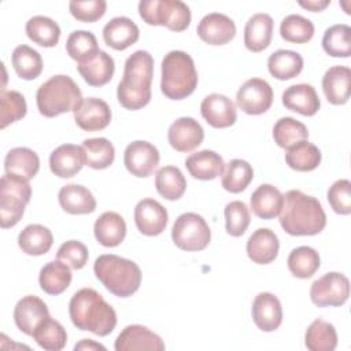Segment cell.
<instances>
[{
    "mask_svg": "<svg viewBox=\"0 0 351 351\" xmlns=\"http://www.w3.org/2000/svg\"><path fill=\"white\" fill-rule=\"evenodd\" d=\"M287 265L292 276L298 278H310L319 269L321 259L313 247L300 245L289 252Z\"/></svg>",
    "mask_w": 351,
    "mask_h": 351,
    "instance_id": "7bdbcfd3",
    "label": "cell"
},
{
    "mask_svg": "<svg viewBox=\"0 0 351 351\" xmlns=\"http://www.w3.org/2000/svg\"><path fill=\"white\" fill-rule=\"evenodd\" d=\"M95 237L103 247H117L126 236V222L115 211L103 213L93 225Z\"/></svg>",
    "mask_w": 351,
    "mask_h": 351,
    "instance_id": "4dcf8cb0",
    "label": "cell"
},
{
    "mask_svg": "<svg viewBox=\"0 0 351 351\" xmlns=\"http://www.w3.org/2000/svg\"><path fill=\"white\" fill-rule=\"evenodd\" d=\"M267 69L277 80H291L300 74L303 69V58L296 51L278 49L269 56Z\"/></svg>",
    "mask_w": 351,
    "mask_h": 351,
    "instance_id": "e575fe53",
    "label": "cell"
},
{
    "mask_svg": "<svg viewBox=\"0 0 351 351\" xmlns=\"http://www.w3.org/2000/svg\"><path fill=\"white\" fill-rule=\"evenodd\" d=\"M285 108L299 112L304 117H313L321 107L315 88L310 84H295L288 86L281 96Z\"/></svg>",
    "mask_w": 351,
    "mask_h": 351,
    "instance_id": "7402d4cb",
    "label": "cell"
},
{
    "mask_svg": "<svg viewBox=\"0 0 351 351\" xmlns=\"http://www.w3.org/2000/svg\"><path fill=\"white\" fill-rule=\"evenodd\" d=\"M165 347L166 346L160 336L149 330L147 326L137 324L125 326L114 344L117 351H163Z\"/></svg>",
    "mask_w": 351,
    "mask_h": 351,
    "instance_id": "e0dca14e",
    "label": "cell"
},
{
    "mask_svg": "<svg viewBox=\"0 0 351 351\" xmlns=\"http://www.w3.org/2000/svg\"><path fill=\"white\" fill-rule=\"evenodd\" d=\"M251 314L254 324L262 332H273L282 322L281 302L271 292H261L255 296Z\"/></svg>",
    "mask_w": 351,
    "mask_h": 351,
    "instance_id": "ffe728a7",
    "label": "cell"
},
{
    "mask_svg": "<svg viewBox=\"0 0 351 351\" xmlns=\"http://www.w3.org/2000/svg\"><path fill=\"white\" fill-rule=\"evenodd\" d=\"M273 138L278 147L288 149L296 143L307 140L308 130L306 125L302 123L300 121L292 117H282L274 123Z\"/></svg>",
    "mask_w": 351,
    "mask_h": 351,
    "instance_id": "bcb514c9",
    "label": "cell"
},
{
    "mask_svg": "<svg viewBox=\"0 0 351 351\" xmlns=\"http://www.w3.org/2000/svg\"><path fill=\"white\" fill-rule=\"evenodd\" d=\"M74 350L75 351L77 350H88V351H90V350H106V347L101 346L100 343L93 341L92 339H82L80 343H77L74 346Z\"/></svg>",
    "mask_w": 351,
    "mask_h": 351,
    "instance_id": "9f6ffc18",
    "label": "cell"
},
{
    "mask_svg": "<svg viewBox=\"0 0 351 351\" xmlns=\"http://www.w3.org/2000/svg\"><path fill=\"white\" fill-rule=\"evenodd\" d=\"M73 114L77 126L85 132L103 130L110 125L112 117L110 106L99 97L82 99Z\"/></svg>",
    "mask_w": 351,
    "mask_h": 351,
    "instance_id": "5bb4252c",
    "label": "cell"
},
{
    "mask_svg": "<svg viewBox=\"0 0 351 351\" xmlns=\"http://www.w3.org/2000/svg\"><path fill=\"white\" fill-rule=\"evenodd\" d=\"M47 317H49L47 303L34 295L23 296L14 307V322L16 328L27 336H32Z\"/></svg>",
    "mask_w": 351,
    "mask_h": 351,
    "instance_id": "ac0fdd59",
    "label": "cell"
},
{
    "mask_svg": "<svg viewBox=\"0 0 351 351\" xmlns=\"http://www.w3.org/2000/svg\"><path fill=\"white\" fill-rule=\"evenodd\" d=\"M93 271L97 280L118 298L132 296L141 284V270L138 265L130 259L103 254L96 258Z\"/></svg>",
    "mask_w": 351,
    "mask_h": 351,
    "instance_id": "277c9868",
    "label": "cell"
},
{
    "mask_svg": "<svg viewBox=\"0 0 351 351\" xmlns=\"http://www.w3.org/2000/svg\"><path fill=\"white\" fill-rule=\"evenodd\" d=\"M200 112L206 122L215 129L229 128L237 119L234 103L221 93L206 96L200 104Z\"/></svg>",
    "mask_w": 351,
    "mask_h": 351,
    "instance_id": "d6986e66",
    "label": "cell"
},
{
    "mask_svg": "<svg viewBox=\"0 0 351 351\" xmlns=\"http://www.w3.org/2000/svg\"><path fill=\"white\" fill-rule=\"evenodd\" d=\"M155 186L162 197L178 200L186 189V180L178 167L163 166L155 174Z\"/></svg>",
    "mask_w": 351,
    "mask_h": 351,
    "instance_id": "60d3db41",
    "label": "cell"
},
{
    "mask_svg": "<svg viewBox=\"0 0 351 351\" xmlns=\"http://www.w3.org/2000/svg\"><path fill=\"white\" fill-rule=\"evenodd\" d=\"M32 196L27 180L5 173L0 180V226L8 229L15 226L23 217Z\"/></svg>",
    "mask_w": 351,
    "mask_h": 351,
    "instance_id": "ba28073f",
    "label": "cell"
},
{
    "mask_svg": "<svg viewBox=\"0 0 351 351\" xmlns=\"http://www.w3.org/2000/svg\"><path fill=\"white\" fill-rule=\"evenodd\" d=\"M4 170L8 174L30 181L40 170V158L27 147H15L5 155Z\"/></svg>",
    "mask_w": 351,
    "mask_h": 351,
    "instance_id": "1f68e13d",
    "label": "cell"
},
{
    "mask_svg": "<svg viewBox=\"0 0 351 351\" xmlns=\"http://www.w3.org/2000/svg\"><path fill=\"white\" fill-rule=\"evenodd\" d=\"M77 70L88 85L101 86L111 81L115 71V63L111 55L100 49L93 58L78 63Z\"/></svg>",
    "mask_w": 351,
    "mask_h": 351,
    "instance_id": "4316f807",
    "label": "cell"
},
{
    "mask_svg": "<svg viewBox=\"0 0 351 351\" xmlns=\"http://www.w3.org/2000/svg\"><path fill=\"white\" fill-rule=\"evenodd\" d=\"M254 178L252 166L244 159H232L225 165L222 174V188L230 193H240Z\"/></svg>",
    "mask_w": 351,
    "mask_h": 351,
    "instance_id": "ee69618b",
    "label": "cell"
},
{
    "mask_svg": "<svg viewBox=\"0 0 351 351\" xmlns=\"http://www.w3.org/2000/svg\"><path fill=\"white\" fill-rule=\"evenodd\" d=\"M324 51L333 58H348L351 55V27L337 23L328 27L322 37Z\"/></svg>",
    "mask_w": 351,
    "mask_h": 351,
    "instance_id": "f6af8a7d",
    "label": "cell"
},
{
    "mask_svg": "<svg viewBox=\"0 0 351 351\" xmlns=\"http://www.w3.org/2000/svg\"><path fill=\"white\" fill-rule=\"evenodd\" d=\"M141 19L151 26H166L173 32H184L191 25V10L181 0H141Z\"/></svg>",
    "mask_w": 351,
    "mask_h": 351,
    "instance_id": "52a82bcc",
    "label": "cell"
},
{
    "mask_svg": "<svg viewBox=\"0 0 351 351\" xmlns=\"http://www.w3.org/2000/svg\"><path fill=\"white\" fill-rule=\"evenodd\" d=\"M66 51L71 59H74L77 63H82L93 58L100 49L92 32L74 30L67 37Z\"/></svg>",
    "mask_w": 351,
    "mask_h": 351,
    "instance_id": "7dc6e473",
    "label": "cell"
},
{
    "mask_svg": "<svg viewBox=\"0 0 351 351\" xmlns=\"http://www.w3.org/2000/svg\"><path fill=\"white\" fill-rule=\"evenodd\" d=\"M197 71L193 59L185 51L174 49L162 60L160 90L171 100H182L197 86Z\"/></svg>",
    "mask_w": 351,
    "mask_h": 351,
    "instance_id": "5b68a950",
    "label": "cell"
},
{
    "mask_svg": "<svg viewBox=\"0 0 351 351\" xmlns=\"http://www.w3.org/2000/svg\"><path fill=\"white\" fill-rule=\"evenodd\" d=\"M154 58L148 51L138 49L125 62L123 75L117 86V97L126 110H140L151 100Z\"/></svg>",
    "mask_w": 351,
    "mask_h": 351,
    "instance_id": "7a4b0ae2",
    "label": "cell"
},
{
    "mask_svg": "<svg viewBox=\"0 0 351 351\" xmlns=\"http://www.w3.org/2000/svg\"><path fill=\"white\" fill-rule=\"evenodd\" d=\"M321 151L313 143L303 140L289 147L285 152L287 165L296 171H313L321 163Z\"/></svg>",
    "mask_w": 351,
    "mask_h": 351,
    "instance_id": "d590c367",
    "label": "cell"
},
{
    "mask_svg": "<svg viewBox=\"0 0 351 351\" xmlns=\"http://www.w3.org/2000/svg\"><path fill=\"white\" fill-rule=\"evenodd\" d=\"M185 167L193 178L208 181L223 174L225 162L222 156L215 151L203 149L191 154L185 159Z\"/></svg>",
    "mask_w": 351,
    "mask_h": 351,
    "instance_id": "484cf974",
    "label": "cell"
},
{
    "mask_svg": "<svg viewBox=\"0 0 351 351\" xmlns=\"http://www.w3.org/2000/svg\"><path fill=\"white\" fill-rule=\"evenodd\" d=\"M69 315L77 329L97 336H107L117 326L115 310L93 288H82L71 296Z\"/></svg>",
    "mask_w": 351,
    "mask_h": 351,
    "instance_id": "3957f363",
    "label": "cell"
},
{
    "mask_svg": "<svg viewBox=\"0 0 351 351\" xmlns=\"http://www.w3.org/2000/svg\"><path fill=\"white\" fill-rule=\"evenodd\" d=\"M140 37L138 26L128 16H115L103 27L106 45L115 51H123L133 45Z\"/></svg>",
    "mask_w": 351,
    "mask_h": 351,
    "instance_id": "603a6c76",
    "label": "cell"
},
{
    "mask_svg": "<svg viewBox=\"0 0 351 351\" xmlns=\"http://www.w3.org/2000/svg\"><path fill=\"white\" fill-rule=\"evenodd\" d=\"M274 22L269 14L256 12L248 18L244 27V45L251 52L265 51L273 38Z\"/></svg>",
    "mask_w": 351,
    "mask_h": 351,
    "instance_id": "cb8c5ba5",
    "label": "cell"
},
{
    "mask_svg": "<svg viewBox=\"0 0 351 351\" xmlns=\"http://www.w3.org/2000/svg\"><path fill=\"white\" fill-rule=\"evenodd\" d=\"M225 228L226 232L233 237H240L245 233L251 222L250 208L244 202L233 200L225 206Z\"/></svg>",
    "mask_w": 351,
    "mask_h": 351,
    "instance_id": "f907efd6",
    "label": "cell"
},
{
    "mask_svg": "<svg viewBox=\"0 0 351 351\" xmlns=\"http://www.w3.org/2000/svg\"><path fill=\"white\" fill-rule=\"evenodd\" d=\"M350 296V281L339 271H329L315 280L310 288L311 302L318 307L343 306Z\"/></svg>",
    "mask_w": 351,
    "mask_h": 351,
    "instance_id": "30bf717a",
    "label": "cell"
},
{
    "mask_svg": "<svg viewBox=\"0 0 351 351\" xmlns=\"http://www.w3.org/2000/svg\"><path fill=\"white\" fill-rule=\"evenodd\" d=\"M280 225L291 236H314L326 226V214L318 199L291 189L284 195Z\"/></svg>",
    "mask_w": 351,
    "mask_h": 351,
    "instance_id": "6da1fadb",
    "label": "cell"
},
{
    "mask_svg": "<svg viewBox=\"0 0 351 351\" xmlns=\"http://www.w3.org/2000/svg\"><path fill=\"white\" fill-rule=\"evenodd\" d=\"M53 243L51 230L40 223H30L25 226L18 234V245L26 255L40 256L47 254Z\"/></svg>",
    "mask_w": 351,
    "mask_h": 351,
    "instance_id": "d6a6232c",
    "label": "cell"
},
{
    "mask_svg": "<svg viewBox=\"0 0 351 351\" xmlns=\"http://www.w3.org/2000/svg\"><path fill=\"white\" fill-rule=\"evenodd\" d=\"M32 337L34 341L47 351H60L67 343V332L63 325L53 319L51 315L47 317L33 332Z\"/></svg>",
    "mask_w": 351,
    "mask_h": 351,
    "instance_id": "b9f144b4",
    "label": "cell"
},
{
    "mask_svg": "<svg viewBox=\"0 0 351 351\" xmlns=\"http://www.w3.org/2000/svg\"><path fill=\"white\" fill-rule=\"evenodd\" d=\"M273 103V89L266 80L250 78L236 93L237 107L248 115L266 112Z\"/></svg>",
    "mask_w": 351,
    "mask_h": 351,
    "instance_id": "8fae6325",
    "label": "cell"
},
{
    "mask_svg": "<svg viewBox=\"0 0 351 351\" xmlns=\"http://www.w3.org/2000/svg\"><path fill=\"white\" fill-rule=\"evenodd\" d=\"M85 165V154L81 145L62 144L49 155V169L59 178H71Z\"/></svg>",
    "mask_w": 351,
    "mask_h": 351,
    "instance_id": "44dd1931",
    "label": "cell"
},
{
    "mask_svg": "<svg viewBox=\"0 0 351 351\" xmlns=\"http://www.w3.org/2000/svg\"><path fill=\"white\" fill-rule=\"evenodd\" d=\"M81 147L85 154V165L95 170L110 167L115 159V148L106 137L86 138Z\"/></svg>",
    "mask_w": 351,
    "mask_h": 351,
    "instance_id": "74e56055",
    "label": "cell"
},
{
    "mask_svg": "<svg viewBox=\"0 0 351 351\" xmlns=\"http://www.w3.org/2000/svg\"><path fill=\"white\" fill-rule=\"evenodd\" d=\"M1 112H0V128L4 129L10 123L22 119L26 115L27 106L25 96L18 90H1L0 96Z\"/></svg>",
    "mask_w": 351,
    "mask_h": 351,
    "instance_id": "681fc988",
    "label": "cell"
},
{
    "mask_svg": "<svg viewBox=\"0 0 351 351\" xmlns=\"http://www.w3.org/2000/svg\"><path fill=\"white\" fill-rule=\"evenodd\" d=\"M304 346L310 351H333L337 347L335 326L321 318L314 319L306 330Z\"/></svg>",
    "mask_w": 351,
    "mask_h": 351,
    "instance_id": "8d00e7d4",
    "label": "cell"
},
{
    "mask_svg": "<svg viewBox=\"0 0 351 351\" xmlns=\"http://www.w3.org/2000/svg\"><path fill=\"white\" fill-rule=\"evenodd\" d=\"M60 207L73 215L89 214L96 210V199L93 193L84 185L67 184L58 193Z\"/></svg>",
    "mask_w": 351,
    "mask_h": 351,
    "instance_id": "f1b7e54d",
    "label": "cell"
},
{
    "mask_svg": "<svg viewBox=\"0 0 351 351\" xmlns=\"http://www.w3.org/2000/svg\"><path fill=\"white\" fill-rule=\"evenodd\" d=\"M70 266L62 261H51L45 263L38 274L41 289L48 295H60L71 282Z\"/></svg>",
    "mask_w": 351,
    "mask_h": 351,
    "instance_id": "836d02e7",
    "label": "cell"
},
{
    "mask_svg": "<svg viewBox=\"0 0 351 351\" xmlns=\"http://www.w3.org/2000/svg\"><path fill=\"white\" fill-rule=\"evenodd\" d=\"M196 33L202 41L210 45H225L234 38L236 25L225 14L210 12L200 19Z\"/></svg>",
    "mask_w": 351,
    "mask_h": 351,
    "instance_id": "9a60e30c",
    "label": "cell"
},
{
    "mask_svg": "<svg viewBox=\"0 0 351 351\" xmlns=\"http://www.w3.org/2000/svg\"><path fill=\"white\" fill-rule=\"evenodd\" d=\"M158 148L144 140H136L128 144L123 152V163L128 171L140 178H145L154 173L159 165Z\"/></svg>",
    "mask_w": 351,
    "mask_h": 351,
    "instance_id": "7c38bea8",
    "label": "cell"
},
{
    "mask_svg": "<svg viewBox=\"0 0 351 351\" xmlns=\"http://www.w3.org/2000/svg\"><path fill=\"white\" fill-rule=\"evenodd\" d=\"M56 258L69 265L71 269L80 270L86 265L89 254L84 243L78 240H69L59 247Z\"/></svg>",
    "mask_w": 351,
    "mask_h": 351,
    "instance_id": "f5cc1de1",
    "label": "cell"
},
{
    "mask_svg": "<svg viewBox=\"0 0 351 351\" xmlns=\"http://www.w3.org/2000/svg\"><path fill=\"white\" fill-rule=\"evenodd\" d=\"M250 204L252 213L262 219H271L280 215L284 195L271 184H261L251 195Z\"/></svg>",
    "mask_w": 351,
    "mask_h": 351,
    "instance_id": "f546056e",
    "label": "cell"
},
{
    "mask_svg": "<svg viewBox=\"0 0 351 351\" xmlns=\"http://www.w3.org/2000/svg\"><path fill=\"white\" fill-rule=\"evenodd\" d=\"M280 36L288 43L304 44L313 38L314 25L308 18L289 14L280 23Z\"/></svg>",
    "mask_w": 351,
    "mask_h": 351,
    "instance_id": "c3c4849f",
    "label": "cell"
},
{
    "mask_svg": "<svg viewBox=\"0 0 351 351\" xmlns=\"http://www.w3.org/2000/svg\"><path fill=\"white\" fill-rule=\"evenodd\" d=\"M167 140L176 151L191 152L203 143L204 130L196 119L191 117H181L170 125L167 130Z\"/></svg>",
    "mask_w": 351,
    "mask_h": 351,
    "instance_id": "2e32d148",
    "label": "cell"
},
{
    "mask_svg": "<svg viewBox=\"0 0 351 351\" xmlns=\"http://www.w3.org/2000/svg\"><path fill=\"white\" fill-rule=\"evenodd\" d=\"M330 4V0H300L299 1V5L308 10V11H313V12H319L322 10H325L328 5Z\"/></svg>",
    "mask_w": 351,
    "mask_h": 351,
    "instance_id": "11a10c76",
    "label": "cell"
},
{
    "mask_svg": "<svg viewBox=\"0 0 351 351\" xmlns=\"http://www.w3.org/2000/svg\"><path fill=\"white\" fill-rule=\"evenodd\" d=\"M82 99L80 86L71 77L64 74L52 75L40 85L36 93L37 108L47 118H53L69 111L74 112Z\"/></svg>",
    "mask_w": 351,
    "mask_h": 351,
    "instance_id": "8992f818",
    "label": "cell"
},
{
    "mask_svg": "<svg viewBox=\"0 0 351 351\" xmlns=\"http://www.w3.org/2000/svg\"><path fill=\"white\" fill-rule=\"evenodd\" d=\"M171 239L180 250L202 251L211 240V230L202 215L184 213L173 223Z\"/></svg>",
    "mask_w": 351,
    "mask_h": 351,
    "instance_id": "9c48e42d",
    "label": "cell"
},
{
    "mask_svg": "<svg viewBox=\"0 0 351 351\" xmlns=\"http://www.w3.org/2000/svg\"><path fill=\"white\" fill-rule=\"evenodd\" d=\"M11 63L16 75L22 80H36L43 71L41 55L29 45H18L11 55Z\"/></svg>",
    "mask_w": 351,
    "mask_h": 351,
    "instance_id": "ab89813d",
    "label": "cell"
},
{
    "mask_svg": "<svg viewBox=\"0 0 351 351\" xmlns=\"http://www.w3.org/2000/svg\"><path fill=\"white\" fill-rule=\"evenodd\" d=\"M351 70L347 66H332L322 77V89L329 103L346 104L350 99Z\"/></svg>",
    "mask_w": 351,
    "mask_h": 351,
    "instance_id": "83f0119b",
    "label": "cell"
},
{
    "mask_svg": "<svg viewBox=\"0 0 351 351\" xmlns=\"http://www.w3.org/2000/svg\"><path fill=\"white\" fill-rule=\"evenodd\" d=\"M27 37L45 48L55 47L59 43L60 37V27L59 25L51 19L49 16L44 15H34L32 16L25 26Z\"/></svg>",
    "mask_w": 351,
    "mask_h": 351,
    "instance_id": "f35d334b",
    "label": "cell"
},
{
    "mask_svg": "<svg viewBox=\"0 0 351 351\" xmlns=\"http://www.w3.org/2000/svg\"><path fill=\"white\" fill-rule=\"evenodd\" d=\"M107 8V3L104 0H88V1H77L71 0L69 3L70 14L80 22L92 23L99 21Z\"/></svg>",
    "mask_w": 351,
    "mask_h": 351,
    "instance_id": "db71d44e",
    "label": "cell"
},
{
    "mask_svg": "<svg viewBox=\"0 0 351 351\" xmlns=\"http://www.w3.org/2000/svg\"><path fill=\"white\" fill-rule=\"evenodd\" d=\"M332 210L341 215L351 213V182L347 178L335 181L326 193Z\"/></svg>",
    "mask_w": 351,
    "mask_h": 351,
    "instance_id": "816d5d0a",
    "label": "cell"
},
{
    "mask_svg": "<svg viewBox=\"0 0 351 351\" xmlns=\"http://www.w3.org/2000/svg\"><path fill=\"white\" fill-rule=\"evenodd\" d=\"M280 250L277 234L269 228L256 229L247 240V255L258 265H267L273 262Z\"/></svg>",
    "mask_w": 351,
    "mask_h": 351,
    "instance_id": "d4e9b609",
    "label": "cell"
},
{
    "mask_svg": "<svg viewBox=\"0 0 351 351\" xmlns=\"http://www.w3.org/2000/svg\"><path fill=\"white\" fill-rule=\"evenodd\" d=\"M167 210L155 199L145 197L134 207V222L140 233L145 236L160 234L167 225Z\"/></svg>",
    "mask_w": 351,
    "mask_h": 351,
    "instance_id": "4fadbf2b",
    "label": "cell"
}]
</instances>
